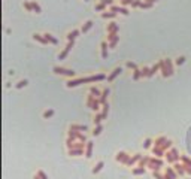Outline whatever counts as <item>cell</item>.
Here are the masks:
<instances>
[{
  "mask_svg": "<svg viewBox=\"0 0 191 179\" xmlns=\"http://www.w3.org/2000/svg\"><path fill=\"white\" fill-rule=\"evenodd\" d=\"M104 79H108L106 75L103 73H98V75H93V76H88V78H79V79H73V81H67L66 82V87L67 88H75L78 87L79 84H87V82H97V81H104Z\"/></svg>",
  "mask_w": 191,
  "mask_h": 179,
  "instance_id": "obj_1",
  "label": "cell"
},
{
  "mask_svg": "<svg viewBox=\"0 0 191 179\" xmlns=\"http://www.w3.org/2000/svg\"><path fill=\"white\" fill-rule=\"evenodd\" d=\"M158 63H160V70H161V76L163 78H169V76H172L175 73L173 72L175 61H172V58H161Z\"/></svg>",
  "mask_w": 191,
  "mask_h": 179,
  "instance_id": "obj_2",
  "label": "cell"
},
{
  "mask_svg": "<svg viewBox=\"0 0 191 179\" xmlns=\"http://www.w3.org/2000/svg\"><path fill=\"white\" fill-rule=\"evenodd\" d=\"M87 106H88L91 110H94V112H100V106H102L100 98H97V97H94L93 94H90V92H88V97H87Z\"/></svg>",
  "mask_w": 191,
  "mask_h": 179,
  "instance_id": "obj_3",
  "label": "cell"
},
{
  "mask_svg": "<svg viewBox=\"0 0 191 179\" xmlns=\"http://www.w3.org/2000/svg\"><path fill=\"white\" fill-rule=\"evenodd\" d=\"M166 160H167V163L169 164H175V163H178V161H181V155H179V151H178L176 148H172V149H169L167 152H166Z\"/></svg>",
  "mask_w": 191,
  "mask_h": 179,
  "instance_id": "obj_4",
  "label": "cell"
},
{
  "mask_svg": "<svg viewBox=\"0 0 191 179\" xmlns=\"http://www.w3.org/2000/svg\"><path fill=\"white\" fill-rule=\"evenodd\" d=\"M67 137H70L72 140H79L81 143H87V136H85V133H82V131H76V130H69L67 133Z\"/></svg>",
  "mask_w": 191,
  "mask_h": 179,
  "instance_id": "obj_5",
  "label": "cell"
},
{
  "mask_svg": "<svg viewBox=\"0 0 191 179\" xmlns=\"http://www.w3.org/2000/svg\"><path fill=\"white\" fill-rule=\"evenodd\" d=\"M52 72H54L55 75H60V76H67V78H73L75 76V72L72 69L60 67V66H54V67H52Z\"/></svg>",
  "mask_w": 191,
  "mask_h": 179,
  "instance_id": "obj_6",
  "label": "cell"
},
{
  "mask_svg": "<svg viewBox=\"0 0 191 179\" xmlns=\"http://www.w3.org/2000/svg\"><path fill=\"white\" fill-rule=\"evenodd\" d=\"M163 166V160L158 157H151V160H149V164H148V167L152 170V172H158L160 167Z\"/></svg>",
  "mask_w": 191,
  "mask_h": 179,
  "instance_id": "obj_7",
  "label": "cell"
},
{
  "mask_svg": "<svg viewBox=\"0 0 191 179\" xmlns=\"http://www.w3.org/2000/svg\"><path fill=\"white\" fill-rule=\"evenodd\" d=\"M130 157L126 151H120V152H116V155H115V161L116 163H120V164H124V166H127L128 160H130Z\"/></svg>",
  "mask_w": 191,
  "mask_h": 179,
  "instance_id": "obj_8",
  "label": "cell"
},
{
  "mask_svg": "<svg viewBox=\"0 0 191 179\" xmlns=\"http://www.w3.org/2000/svg\"><path fill=\"white\" fill-rule=\"evenodd\" d=\"M73 45H75V42H67V45H66V48H64L61 52H58L57 58L60 60V61H63V60H66V58H67V55H69V52L72 51V48H73Z\"/></svg>",
  "mask_w": 191,
  "mask_h": 179,
  "instance_id": "obj_9",
  "label": "cell"
},
{
  "mask_svg": "<svg viewBox=\"0 0 191 179\" xmlns=\"http://www.w3.org/2000/svg\"><path fill=\"white\" fill-rule=\"evenodd\" d=\"M106 42H108V46H109V48H115L116 43L120 42V36H118V33H109Z\"/></svg>",
  "mask_w": 191,
  "mask_h": 179,
  "instance_id": "obj_10",
  "label": "cell"
},
{
  "mask_svg": "<svg viewBox=\"0 0 191 179\" xmlns=\"http://www.w3.org/2000/svg\"><path fill=\"white\" fill-rule=\"evenodd\" d=\"M109 11H112V12H115V14H121V15H128L130 14V11H128V8H124V6H118V5H112L110 8H109Z\"/></svg>",
  "mask_w": 191,
  "mask_h": 179,
  "instance_id": "obj_11",
  "label": "cell"
},
{
  "mask_svg": "<svg viewBox=\"0 0 191 179\" xmlns=\"http://www.w3.org/2000/svg\"><path fill=\"white\" fill-rule=\"evenodd\" d=\"M142 154H139V152H137V154H133L130 157V160H128V163H127V167H134V164H139V161L142 160Z\"/></svg>",
  "mask_w": 191,
  "mask_h": 179,
  "instance_id": "obj_12",
  "label": "cell"
},
{
  "mask_svg": "<svg viewBox=\"0 0 191 179\" xmlns=\"http://www.w3.org/2000/svg\"><path fill=\"white\" fill-rule=\"evenodd\" d=\"M79 35H81V30H78V29H73L72 31H69L67 35H66V39H67V42H75Z\"/></svg>",
  "mask_w": 191,
  "mask_h": 179,
  "instance_id": "obj_13",
  "label": "cell"
},
{
  "mask_svg": "<svg viewBox=\"0 0 191 179\" xmlns=\"http://www.w3.org/2000/svg\"><path fill=\"white\" fill-rule=\"evenodd\" d=\"M121 73H122V67H115V69L108 75V82H114V81H115V78H116V76H120Z\"/></svg>",
  "mask_w": 191,
  "mask_h": 179,
  "instance_id": "obj_14",
  "label": "cell"
},
{
  "mask_svg": "<svg viewBox=\"0 0 191 179\" xmlns=\"http://www.w3.org/2000/svg\"><path fill=\"white\" fill-rule=\"evenodd\" d=\"M106 31H108V35L109 33H120V25H118L115 21H110V23H108Z\"/></svg>",
  "mask_w": 191,
  "mask_h": 179,
  "instance_id": "obj_15",
  "label": "cell"
},
{
  "mask_svg": "<svg viewBox=\"0 0 191 179\" xmlns=\"http://www.w3.org/2000/svg\"><path fill=\"white\" fill-rule=\"evenodd\" d=\"M173 169L176 170V173H178V175H181V176H185V175H187V172H185V166H184L182 163H179V161L173 164Z\"/></svg>",
  "mask_w": 191,
  "mask_h": 179,
  "instance_id": "obj_16",
  "label": "cell"
},
{
  "mask_svg": "<svg viewBox=\"0 0 191 179\" xmlns=\"http://www.w3.org/2000/svg\"><path fill=\"white\" fill-rule=\"evenodd\" d=\"M93 148H94V143L88 140L87 145H85V158H91L93 157Z\"/></svg>",
  "mask_w": 191,
  "mask_h": 179,
  "instance_id": "obj_17",
  "label": "cell"
},
{
  "mask_svg": "<svg viewBox=\"0 0 191 179\" xmlns=\"http://www.w3.org/2000/svg\"><path fill=\"white\" fill-rule=\"evenodd\" d=\"M93 25H94L93 19H87V21L82 24V27H81V33H88L91 29H93Z\"/></svg>",
  "mask_w": 191,
  "mask_h": 179,
  "instance_id": "obj_18",
  "label": "cell"
},
{
  "mask_svg": "<svg viewBox=\"0 0 191 179\" xmlns=\"http://www.w3.org/2000/svg\"><path fill=\"white\" fill-rule=\"evenodd\" d=\"M164 176H166V179H176L178 173H176V170L173 167H167L166 170H164Z\"/></svg>",
  "mask_w": 191,
  "mask_h": 179,
  "instance_id": "obj_19",
  "label": "cell"
},
{
  "mask_svg": "<svg viewBox=\"0 0 191 179\" xmlns=\"http://www.w3.org/2000/svg\"><path fill=\"white\" fill-rule=\"evenodd\" d=\"M108 42L106 41H103L102 43H100V51H102V58L103 60H106L108 58V55H109V51H108Z\"/></svg>",
  "mask_w": 191,
  "mask_h": 179,
  "instance_id": "obj_20",
  "label": "cell"
},
{
  "mask_svg": "<svg viewBox=\"0 0 191 179\" xmlns=\"http://www.w3.org/2000/svg\"><path fill=\"white\" fill-rule=\"evenodd\" d=\"M69 155L70 157H81V155H85V149L82 148H75V149H69Z\"/></svg>",
  "mask_w": 191,
  "mask_h": 179,
  "instance_id": "obj_21",
  "label": "cell"
},
{
  "mask_svg": "<svg viewBox=\"0 0 191 179\" xmlns=\"http://www.w3.org/2000/svg\"><path fill=\"white\" fill-rule=\"evenodd\" d=\"M33 41H36V42L42 43V45H48L47 37H45L43 35H41V33H35V35H33Z\"/></svg>",
  "mask_w": 191,
  "mask_h": 179,
  "instance_id": "obj_22",
  "label": "cell"
},
{
  "mask_svg": "<svg viewBox=\"0 0 191 179\" xmlns=\"http://www.w3.org/2000/svg\"><path fill=\"white\" fill-rule=\"evenodd\" d=\"M43 36L47 37L48 43H51V45H58V43H60V41H58L54 35H51V33H43Z\"/></svg>",
  "mask_w": 191,
  "mask_h": 179,
  "instance_id": "obj_23",
  "label": "cell"
},
{
  "mask_svg": "<svg viewBox=\"0 0 191 179\" xmlns=\"http://www.w3.org/2000/svg\"><path fill=\"white\" fill-rule=\"evenodd\" d=\"M109 94H110V90H109V88H103V90H102V96H100V103H102V104L108 103Z\"/></svg>",
  "mask_w": 191,
  "mask_h": 179,
  "instance_id": "obj_24",
  "label": "cell"
},
{
  "mask_svg": "<svg viewBox=\"0 0 191 179\" xmlns=\"http://www.w3.org/2000/svg\"><path fill=\"white\" fill-rule=\"evenodd\" d=\"M54 115H55V110L52 109V108H48V109H45V110H43L42 118H43V119H51Z\"/></svg>",
  "mask_w": 191,
  "mask_h": 179,
  "instance_id": "obj_25",
  "label": "cell"
},
{
  "mask_svg": "<svg viewBox=\"0 0 191 179\" xmlns=\"http://www.w3.org/2000/svg\"><path fill=\"white\" fill-rule=\"evenodd\" d=\"M69 130H76V131H82V133H85V131H88V127L87 125H79V124H72Z\"/></svg>",
  "mask_w": 191,
  "mask_h": 179,
  "instance_id": "obj_26",
  "label": "cell"
},
{
  "mask_svg": "<svg viewBox=\"0 0 191 179\" xmlns=\"http://www.w3.org/2000/svg\"><path fill=\"white\" fill-rule=\"evenodd\" d=\"M102 121H104L102 112H96V115H94V118H93V124H94V125H102Z\"/></svg>",
  "mask_w": 191,
  "mask_h": 179,
  "instance_id": "obj_27",
  "label": "cell"
},
{
  "mask_svg": "<svg viewBox=\"0 0 191 179\" xmlns=\"http://www.w3.org/2000/svg\"><path fill=\"white\" fill-rule=\"evenodd\" d=\"M88 92H90V94H93L94 97H97V98H100V96H102V91L98 90L97 87H94V85H91V87L88 88Z\"/></svg>",
  "mask_w": 191,
  "mask_h": 179,
  "instance_id": "obj_28",
  "label": "cell"
},
{
  "mask_svg": "<svg viewBox=\"0 0 191 179\" xmlns=\"http://www.w3.org/2000/svg\"><path fill=\"white\" fill-rule=\"evenodd\" d=\"M103 166H104V161H103V160H100V161H97V164H94V167H93V170H91V172H93V173H94V175H97V173H98V172H102V169H103Z\"/></svg>",
  "mask_w": 191,
  "mask_h": 179,
  "instance_id": "obj_29",
  "label": "cell"
},
{
  "mask_svg": "<svg viewBox=\"0 0 191 179\" xmlns=\"http://www.w3.org/2000/svg\"><path fill=\"white\" fill-rule=\"evenodd\" d=\"M102 15V18L103 19H114V18H116V15L118 14H115V12H112V11H106V12H103V14H100Z\"/></svg>",
  "mask_w": 191,
  "mask_h": 179,
  "instance_id": "obj_30",
  "label": "cell"
},
{
  "mask_svg": "<svg viewBox=\"0 0 191 179\" xmlns=\"http://www.w3.org/2000/svg\"><path fill=\"white\" fill-rule=\"evenodd\" d=\"M94 11H96V12H102V14H103V12H106V11H108V6L98 2V3L94 5Z\"/></svg>",
  "mask_w": 191,
  "mask_h": 179,
  "instance_id": "obj_31",
  "label": "cell"
},
{
  "mask_svg": "<svg viewBox=\"0 0 191 179\" xmlns=\"http://www.w3.org/2000/svg\"><path fill=\"white\" fill-rule=\"evenodd\" d=\"M142 145H143V149H151V148L154 146V140H152L151 137H146V139L143 140Z\"/></svg>",
  "mask_w": 191,
  "mask_h": 179,
  "instance_id": "obj_32",
  "label": "cell"
},
{
  "mask_svg": "<svg viewBox=\"0 0 191 179\" xmlns=\"http://www.w3.org/2000/svg\"><path fill=\"white\" fill-rule=\"evenodd\" d=\"M131 173H133V175H145V173H146V169H145V167H140V166H137V167H134V169H131Z\"/></svg>",
  "mask_w": 191,
  "mask_h": 179,
  "instance_id": "obj_33",
  "label": "cell"
},
{
  "mask_svg": "<svg viewBox=\"0 0 191 179\" xmlns=\"http://www.w3.org/2000/svg\"><path fill=\"white\" fill-rule=\"evenodd\" d=\"M31 6H33V12H35V14H42V8H41V5H39L36 0H31Z\"/></svg>",
  "mask_w": 191,
  "mask_h": 179,
  "instance_id": "obj_34",
  "label": "cell"
},
{
  "mask_svg": "<svg viewBox=\"0 0 191 179\" xmlns=\"http://www.w3.org/2000/svg\"><path fill=\"white\" fill-rule=\"evenodd\" d=\"M29 85V79H21V81H18L15 84V88L17 90H21V88H25Z\"/></svg>",
  "mask_w": 191,
  "mask_h": 179,
  "instance_id": "obj_35",
  "label": "cell"
},
{
  "mask_svg": "<svg viewBox=\"0 0 191 179\" xmlns=\"http://www.w3.org/2000/svg\"><path fill=\"white\" fill-rule=\"evenodd\" d=\"M140 78H142V72H140V69H136V70L131 72V79H133V81H139Z\"/></svg>",
  "mask_w": 191,
  "mask_h": 179,
  "instance_id": "obj_36",
  "label": "cell"
},
{
  "mask_svg": "<svg viewBox=\"0 0 191 179\" xmlns=\"http://www.w3.org/2000/svg\"><path fill=\"white\" fill-rule=\"evenodd\" d=\"M149 160H151V157L145 155V157H142V160L139 161V164H137V166H140V167H148V164H149Z\"/></svg>",
  "mask_w": 191,
  "mask_h": 179,
  "instance_id": "obj_37",
  "label": "cell"
},
{
  "mask_svg": "<svg viewBox=\"0 0 191 179\" xmlns=\"http://www.w3.org/2000/svg\"><path fill=\"white\" fill-rule=\"evenodd\" d=\"M108 114H109V103H104V104H102V115H103V119L108 118Z\"/></svg>",
  "mask_w": 191,
  "mask_h": 179,
  "instance_id": "obj_38",
  "label": "cell"
},
{
  "mask_svg": "<svg viewBox=\"0 0 191 179\" xmlns=\"http://www.w3.org/2000/svg\"><path fill=\"white\" fill-rule=\"evenodd\" d=\"M23 8L27 12H33V6H31V0H24L23 2Z\"/></svg>",
  "mask_w": 191,
  "mask_h": 179,
  "instance_id": "obj_39",
  "label": "cell"
},
{
  "mask_svg": "<svg viewBox=\"0 0 191 179\" xmlns=\"http://www.w3.org/2000/svg\"><path fill=\"white\" fill-rule=\"evenodd\" d=\"M103 131V125H94V130H93V136H100Z\"/></svg>",
  "mask_w": 191,
  "mask_h": 179,
  "instance_id": "obj_40",
  "label": "cell"
},
{
  "mask_svg": "<svg viewBox=\"0 0 191 179\" xmlns=\"http://www.w3.org/2000/svg\"><path fill=\"white\" fill-rule=\"evenodd\" d=\"M142 72V78H151V67H143L140 69Z\"/></svg>",
  "mask_w": 191,
  "mask_h": 179,
  "instance_id": "obj_41",
  "label": "cell"
},
{
  "mask_svg": "<svg viewBox=\"0 0 191 179\" xmlns=\"http://www.w3.org/2000/svg\"><path fill=\"white\" fill-rule=\"evenodd\" d=\"M158 70H160V63H155L154 66H151V78H152Z\"/></svg>",
  "mask_w": 191,
  "mask_h": 179,
  "instance_id": "obj_42",
  "label": "cell"
},
{
  "mask_svg": "<svg viewBox=\"0 0 191 179\" xmlns=\"http://www.w3.org/2000/svg\"><path fill=\"white\" fill-rule=\"evenodd\" d=\"M184 63H185V57H184V55L175 58V66H182Z\"/></svg>",
  "mask_w": 191,
  "mask_h": 179,
  "instance_id": "obj_43",
  "label": "cell"
},
{
  "mask_svg": "<svg viewBox=\"0 0 191 179\" xmlns=\"http://www.w3.org/2000/svg\"><path fill=\"white\" fill-rule=\"evenodd\" d=\"M126 67H127V69H130L131 72L136 70V69H139V67H137V64H136V63H133V61H127V63H126Z\"/></svg>",
  "mask_w": 191,
  "mask_h": 179,
  "instance_id": "obj_44",
  "label": "cell"
},
{
  "mask_svg": "<svg viewBox=\"0 0 191 179\" xmlns=\"http://www.w3.org/2000/svg\"><path fill=\"white\" fill-rule=\"evenodd\" d=\"M154 5H151V3H146V2H143L142 0V3H140V9H151Z\"/></svg>",
  "mask_w": 191,
  "mask_h": 179,
  "instance_id": "obj_45",
  "label": "cell"
},
{
  "mask_svg": "<svg viewBox=\"0 0 191 179\" xmlns=\"http://www.w3.org/2000/svg\"><path fill=\"white\" fill-rule=\"evenodd\" d=\"M36 175H37L39 178H41V179H48V175L45 173L43 170H37V172H36Z\"/></svg>",
  "mask_w": 191,
  "mask_h": 179,
  "instance_id": "obj_46",
  "label": "cell"
},
{
  "mask_svg": "<svg viewBox=\"0 0 191 179\" xmlns=\"http://www.w3.org/2000/svg\"><path fill=\"white\" fill-rule=\"evenodd\" d=\"M98 2H100V3H103V5H106L108 8H110V6L114 5V2H115V0H98Z\"/></svg>",
  "mask_w": 191,
  "mask_h": 179,
  "instance_id": "obj_47",
  "label": "cell"
},
{
  "mask_svg": "<svg viewBox=\"0 0 191 179\" xmlns=\"http://www.w3.org/2000/svg\"><path fill=\"white\" fill-rule=\"evenodd\" d=\"M131 3H133V0H122V2H120V5L124 6V8H127V6H131Z\"/></svg>",
  "mask_w": 191,
  "mask_h": 179,
  "instance_id": "obj_48",
  "label": "cell"
},
{
  "mask_svg": "<svg viewBox=\"0 0 191 179\" xmlns=\"http://www.w3.org/2000/svg\"><path fill=\"white\" fill-rule=\"evenodd\" d=\"M140 3H142V0H133V3H131V8H133V9L140 8Z\"/></svg>",
  "mask_w": 191,
  "mask_h": 179,
  "instance_id": "obj_49",
  "label": "cell"
},
{
  "mask_svg": "<svg viewBox=\"0 0 191 179\" xmlns=\"http://www.w3.org/2000/svg\"><path fill=\"white\" fill-rule=\"evenodd\" d=\"M143 2H146V3H151V5H155L158 0H143Z\"/></svg>",
  "mask_w": 191,
  "mask_h": 179,
  "instance_id": "obj_50",
  "label": "cell"
},
{
  "mask_svg": "<svg viewBox=\"0 0 191 179\" xmlns=\"http://www.w3.org/2000/svg\"><path fill=\"white\" fill-rule=\"evenodd\" d=\"M33 179H41V178H39V176H37V175L35 173V175H33Z\"/></svg>",
  "mask_w": 191,
  "mask_h": 179,
  "instance_id": "obj_51",
  "label": "cell"
},
{
  "mask_svg": "<svg viewBox=\"0 0 191 179\" xmlns=\"http://www.w3.org/2000/svg\"><path fill=\"white\" fill-rule=\"evenodd\" d=\"M84 2H90V0H84Z\"/></svg>",
  "mask_w": 191,
  "mask_h": 179,
  "instance_id": "obj_52",
  "label": "cell"
},
{
  "mask_svg": "<svg viewBox=\"0 0 191 179\" xmlns=\"http://www.w3.org/2000/svg\"><path fill=\"white\" fill-rule=\"evenodd\" d=\"M120 2H122V0H120Z\"/></svg>",
  "mask_w": 191,
  "mask_h": 179,
  "instance_id": "obj_53",
  "label": "cell"
}]
</instances>
